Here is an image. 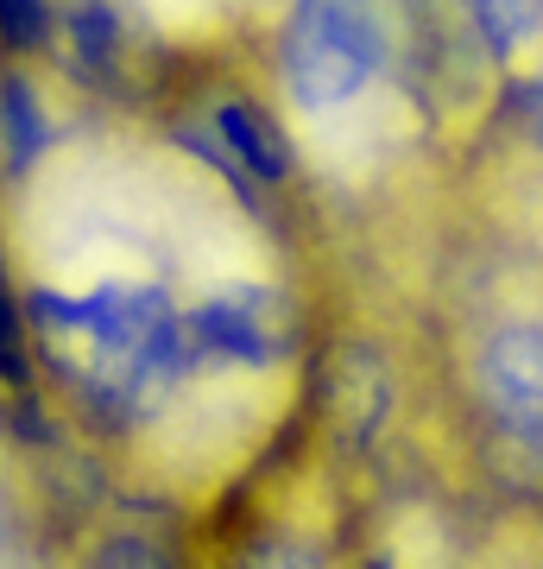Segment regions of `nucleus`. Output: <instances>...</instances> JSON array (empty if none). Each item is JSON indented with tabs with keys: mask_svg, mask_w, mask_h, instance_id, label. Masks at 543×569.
Instances as JSON below:
<instances>
[{
	"mask_svg": "<svg viewBox=\"0 0 543 569\" xmlns=\"http://www.w3.org/2000/svg\"><path fill=\"white\" fill-rule=\"evenodd\" d=\"M404 0H284L272 77L303 121L354 108L399 58Z\"/></svg>",
	"mask_w": 543,
	"mask_h": 569,
	"instance_id": "f257e3e1",
	"label": "nucleus"
},
{
	"mask_svg": "<svg viewBox=\"0 0 543 569\" xmlns=\"http://www.w3.org/2000/svg\"><path fill=\"white\" fill-rule=\"evenodd\" d=\"M183 329H190L202 367H253V373L284 367L303 342L291 298L265 279H241V284L209 291L202 305L183 310Z\"/></svg>",
	"mask_w": 543,
	"mask_h": 569,
	"instance_id": "f03ea898",
	"label": "nucleus"
},
{
	"mask_svg": "<svg viewBox=\"0 0 543 569\" xmlns=\"http://www.w3.org/2000/svg\"><path fill=\"white\" fill-rule=\"evenodd\" d=\"M474 387H481L486 418L512 443H543V323L512 317L481 336L474 355Z\"/></svg>",
	"mask_w": 543,
	"mask_h": 569,
	"instance_id": "7ed1b4c3",
	"label": "nucleus"
},
{
	"mask_svg": "<svg viewBox=\"0 0 543 569\" xmlns=\"http://www.w3.org/2000/svg\"><path fill=\"white\" fill-rule=\"evenodd\" d=\"M392 406H399L392 361L373 342H348L335 355V367L322 373V411H329L335 443H348V449L380 443V430L392 425Z\"/></svg>",
	"mask_w": 543,
	"mask_h": 569,
	"instance_id": "20e7f679",
	"label": "nucleus"
},
{
	"mask_svg": "<svg viewBox=\"0 0 543 569\" xmlns=\"http://www.w3.org/2000/svg\"><path fill=\"white\" fill-rule=\"evenodd\" d=\"M209 133L222 140V152L241 164L260 190H284V183L298 178V140L284 133V121L260 102V96H247V89L215 96V102H209Z\"/></svg>",
	"mask_w": 543,
	"mask_h": 569,
	"instance_id": "39448f33",
	"label": "nucleus"
},
{
	"mask_svg": "<svg viewBox=\"0 0 543 569\" xmlns=\"http://www.w3.org/2000/svg\"><path fill=\"white\" fill-rule=\"evenodd\" d=\"M51 146H58V121H51L44 89L32 82L26 63H7L0 70V164H7V178L26 183L51 159Z\"/></svg>",
	"mask_w": 543,
	"mask_h": 569,
	"instance_id": "423d86ee",
	"label": "nucleus"
},
{
	"mask_svg": "<svg viewBox=\"0 0 543 569\" xmlns=\"http://www.w3.org/2000/svg\"><path fill=\"white\" fill-rule=\"evenodd\" d=\"M63 39H70V51H77V63L89 70V77H114L121 70V51H127V20L114 0H70L58 13Z\"/></svg>",
	"mask_w": 543,
	"mask_h": 569,
	"instance_id": "0eeeda50",
	"label": "nucleus"
},
{
	"mask_svg": "<svg viewBox=\"0 0 543 569\" xmlns=\"http://www.w3.org/2000/svg\"><path fill=\"white\" fill-rule=\"evenodd\" d=\"M462 13L493 63H519L543 32V0H462Z\"/></svg>",
	"mask_w": 543,
	"mask_h": 569,
	"instance_id": "6e6552de",
	"label": "nucleus"
},
{
	"mask_svg": "<svg viewBox=\"0 0 543 569\" xmlns=\"http://www.w3.org/2000/svg\"><path fill=\"white\" fill-rule=\"evenodd\" d=\"M58 39V0H0V58L32 63Z\"/></svg>",
	"mask_w": 543,
	"mask_h": 569,
	"instance_id": "1a4fd4ad",
	"label": "nucleus"
},
{
	"mask_svg": "<svg viewBox=\"0 0 543 569\" xmlns=\"http://www.w3.org/2000/svg\"><path fill=\"white\" fill-rule=\"evenodd\" d=\"M234 569H329V557H322V545H310L303 531L265 526V531H253V538L241 545Z\"/></svg>",
	"mask_w": 543,
	"mask_h": 569,
	"instance_id": "9d476101",
	"label": "nucleus"
},
{
	"mask_svg": "<svg viewBox=\"0 0 543 569\" xmlns=\"http://www.w3.org/2000/svg\"><path fill=\"white\" fill-rule=\"evenodd\" d=\"M0 387H32V323L7 284V266H0Z\"/></svg>",
	"mask_w": 543,
	"mask_h": 569,
	"instance_id": "9b49d317",
	"label": "nucleus"
},
{
	"mask_svg": "<svg viewBox=\"0 0 543 569\" xmlns=\"http://www.w3.org/2000/svg\"><path fill=\"white\" fill-rule=\"evenodd\" d=\"M89 569H178V557L152 531H114V538L95 545V563Z\"/></svg>",
	"mask_w": 543,
	"mask_h": 569,
	"instance_id": "f8f14e48",
	"label": "nucleus"
},
{
	"mask_svg": "<svg viewBox=\"0 0 543 569\" xmlns=\"http://www.w3.org/2000/svg\"><path fill=\"white\" fill-rule=\"evenodd\" d=\"M519 114H524V133L543 146V70L531 82H524V96H519Z\"/></svg>",
	"mask_w": 543,
	"mask_h": 569,
	"instance_id": "ddd939ff",
	"label": "nucleus"
},
{
	"mask_svg": "<svg viewBox=\"0 0 543 569\" xmlns=\"http://www.w3.org/2000/svg\"><path fill=\"white\" fill-rule=\"evenodd\" d=\"M7 418H13V411H7V399H0V437H7Z\"/></svg>",
	"mask_w": 543,
	"mask_h": 569,
	"instance_id": "4468645a",
	"label": "nucleus"
}]
</instances>
